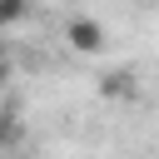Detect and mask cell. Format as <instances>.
<instances>
[{"instance_id":"obj_1","label":"cell","mask_w":159,"mask_h":159,"mask_svg":"<svg viewBox=\"0 0 159 159\" xmlns=\"http://www.w3.org/2000/svg\"><path fill=\"white\" fill-rule=\"evenodd\" d=\"M70 45L75 50H84V55H94L99 45H104V30H99V20H70Z\"/></svg>"},{"instance_id":"obj_2","label":"cell","mask_w":159,"mask_h":159,"mask_svg":"<svg viewBox=\"0 0 159 159\" xmlns=\"http://www.w3.org/2000/svg\"><path fill=\"white\" fill-rule=\"evenodd\" d=\"M20 15H25V0H0V30H5V25H15Z\"/></svg>"},{"instance_id":"obj_3","label":"cell","mask_w":159,"mask_h":159,"mask_svg":"<svg viewBox=\"0 0 159 159\" xmlns=\"http://www.w3.org/2000/svg\"><path fill=\"white\" fill-rule=\"evenodd\" d=\"M0 84H5V55H0Z\"/></svg>"}]
</instances>
